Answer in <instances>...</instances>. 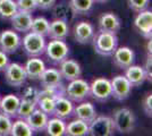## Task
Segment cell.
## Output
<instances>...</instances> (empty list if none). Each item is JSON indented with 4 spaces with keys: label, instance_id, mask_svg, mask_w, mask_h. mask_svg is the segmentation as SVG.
Instances as JSON below:
<instances>
[{
    "label": "cell",
    "instance_id": "cell-11",
    "mask_svg": "<svg viewBox=\"0 0 152 136\" xmlns=\"http://www.w3.org/2000/svg\"><path fill=\"white\" fill-rule=\"evenodd\" d=\"M94 33L95 31L93 24L90 23V22H86V20H82V22L76 23L75 26H74V30H73L74 39H75L76 42H78L81 44L90 43L93 39Z\"/></svg>",
    "mask_w": 152,
    "mask_h": 136
},
{
    "label": "cell",
    "instance_id": "cell-30",
    "mask_svg": "<svg viewBox=\"0 0 152 136\" xmlns=\"http://www.w3.org/2000/svg\"><path fill=\"white\" fill-rule=\"evenodd\" d=\"M49 25H50V22L45 17H35L32 20L31 32L40 34L42 36H47L49 32Z\"/></svg>",
    "mask_w": 152,
    "mask_h": 136
},
{
    "label": "cell",
    "instance_id": "cell-19",
    "mask_svg": "<svg viewBox=\"0 0 152 136\" xmlns=\"http://www.w3.org/2000/svg\"><path fill=\"white\" fill-rule=\"evenodd\" d=\"M24 69H25L26 76L28 79L37 81L45 69V61L39 57H30V59L24 65Z\"/></svg>",
    "mask_w": 152,
    "mask_h": 136
},
{
    "label": "cell",
    "instance_id": "cell-36",
    "mask_svg": "<svg viewBox=\"0 0 152 136\" xmlns=\"http://www.w3.org/2000/svg\"><path fill=\"white\" fill-rule=\"evenodd\" d=\"M38 97H39V90L34 89V87H27L24 91L22 99H25V100H28L31 102L37 103L38 102Z\"/></svg>",
    "mask_w": 152,
    "mask_h": 136
},
{
    "label": "cell",
    "instance_id": "cell-39",
    "mask_svg": "<svg viewBox=\"0 0 152 136\" xmlns=\"http://www.w3.org/2000/svg\"><path fill=\"white\" fill-rule=\"evenodd\" d=\"M9 64V58L6 52L0 50V71H4L6 69V67Z\"/></svg>",
    "mask_w": 152,
    "mask_h": 136
},
{
    "label": "cell",
    "instance_id": "cell-9",
    "mask_svg": "<svg viewBox=\"0 0 152 136\" xmlns=\"http://www.w3.org/2000/svg\"><path fill=\"white\" fill-rule=\"evenodd\" d=\"M111 97L116 99L117 101H124L129 97L132 85L128 82V79L125 77V75H117L111 81Z\"/></svg>",
    "mask_w": 152,
    "mask_h": 136
},
{
    "label": "cell",
    "instance_id": "cell-23",
    "mask_svg": "<svg viewBox=\"0 0 152 136\" xmlns=\"http://www.w3.org/2000/svg\"><path fill=\"white\" fill-rule=\"evenodd\" d=\"M19 101H20V99L14 94H8V95L1 97L0 112L9 116L10 118H15L16 113H17V109H18Z\"/></svg>",
    "mask_w": 152,
    "mask_h": 136
},
{
    "label": "cell",
    "instance_id": "cell-21",
    "mask_svg": "<svg viewBox=\"0 0 152 136\" xmlns=\"http://www.w3.org/2000/svg\"><path fill=\"white\" fill-rule=\"evenodd\" d=\"M39 81L42 87H52L63 84V76L57 68H45L39 77Z\"/></svg>",
    "mask_w": 152,
    "mask_h": 136
},
{
    "label": "cell",
    "instance_id": "cell-13",
    "mask_svg": "<svg viewBox=\"0 0 152 136\" xmlns=\"http://www.w3.org/2000/svg\"><path fill=\"white\" fill-rule=\"evenodd\" d=\"M111 56H113V61H114L115 65L121 69H124V71L127 67L133 65L134 61H135V53L128 47L117 48Z\"/></svg>",
    "mask_w": 152,
    "mask_h": 136
},
{
    "label": "cell",
    "instance_id": "cell-12",
    "mask_svg": "<svg viewBox=\"0 0 152 136\" xmlns=\"http://www.w3.org/2000/svg\"><path fill=\"white\" fill-rule=\"evenodd\" d=\"M134 26L140 34H142L148 40L151 39L152 32V12L151 10H142L137 14L134 20Z\"/></svg>",
    "mask_w": 152,
    "mask_h": 136
},
{
    "label": "cell",
    "instance_id": "cell-27",
    "mask_svg": "<svg viewBox=\"0 0 152 136\" xmlns=\"http://www.w3.org/2000/svg\"><path fill=\"white\" fill-rule=\"evenodd\" d=\"M94 6V0H69V8L76 15H88Z\"/></svg>",
    "mask_w": 152,
    "mask_h": 136
},
{
    "label": "cell",
    "instance_id": "cell-29",
    "mask_svg": "<svg viewBox=\"0 0 152 136\" xmlns=\"http://www.w3.org/2000/svg\"><path fill=\"white\" fill-rule=\"evenodd\" d=\"M18 12L15 0H0V17L2 20H10Z\"/></svg>",
    "mask_w": 152,
    "mask_h": 136
},
{
    "label": "cell",
    "instance_id": "cell-14",
    "mask_svg": "<svg viewBox=\"0 0 152 136\" xmlns=\"http://www.w3.org/2000/svg\"><path fill=\"white\" fill-rule=\"evenodd\" d=\"M59 71L61 74L64 79L73 81L82 76V68L81 65L74 59H65L61 63H59Z\"/></svg>",
    "mask_w": 152,
    "mask_h": 136
},
{
    "label": "cell",
    "instance_id": "cell-1",
    "mask_svg": "<svg viewBox=\"0 0 152 136\" xmlns=\"http://www.w3.org/2000/svg\"><path fill=\"white\" fill-rule=\"evenodd\" d=\"M93 48L96 53L103 57H109L115 52V50L118 48V38L117 34L109 32H99L94 33L93 35Z\"/></svg>",
    "mask_w": 152,
    "mask_h": 136
},
{
    "label": "cell",
    "instance_id": "cell-7",
    "mask_svg": "<svg viewBox=\"0 0 152 136\" xmlns=\"http://www.w3.org/2000/svg\"><path fill=\"white\" fill-rule=\"evenodd\" d=\"M90 97L99 102H106L111 97L110 81L104 77L95 78L90 84Z\"/></svg>",
    "mask_w": 152,
    "mask_h": 136
},
{
    "label": "cell",
    "instance_id": "cell-25",
    "mask_svg": "<svg viewBox=\"0 0 152 136\" xmlns=\"http://www.w3.org/2000/svg\"><path fill=\"white\" fill-rule=\"evenodd\" d=\"M68 136H86L89 135V124L76 118L70 123L66 124V133Z\"/></svg>",
    "mask_w": 152,
    "mask_h": 136
},
{
    "label": "cell",
    "instance_id": "cell-24",
    "mask_svg": "<svg viewBox=\"0 0 152 136\" xmlns=\"http://www.w3.org/2000/svg\"><path fill=\"white\" fill-rule=\"evenodd\" d=\"M125 77L132 86H141L146 81V74L143 67L133 64L125 69Z\"/></svg>",
    "mask_w": 152,
    "mask_h": 136
},
{
    "label": "cell",
    "instance_id": "cell-10",
    "mask_svg": "<svg viewBox=\"0 0 152 136\" xmlns=\"http://www.w3.org/2000/svg\"><path fill=\"white\" fill-rule=\"evenodd\" d=\"M22 45V39L14 30H6L0 33V50L12 55L18 50Z\"/></svg>",
    "mask_w": 152,
    "mask_h": 136
},
{
    "label": "cell",
    "instance_id": "cell-40",
    "mask_svg": "<svg viewBox=\"0 0 152 136\" xmlns=\"http://www.w3.org/2000/svg\"><path fill=\"white\" fill-rule=\"evenodd\" d=\"M144 68V71L146 74V79H149L151 82V76H152V73H151V53H148V58H146V63H145V67Z\"/></svg>",
    "mask_w": 152,
    "mask_h": 136
},
{
    "label": "cell",
    "instance_id": "cell-18",
    "mask_svg": "<svg viewBox=\"0 0 152 136\" xmlns=\"http://www.w3.org/2000/svg\"><path fill=\"white\" fill-rule=\"evenodd\" d=\"M74 110V104L73 101H70L66 95H61L56 99L55 102V110H53V116L58 117L60 119H67L73 115Z\"/></svg>",
    "mask_w": 152,
    "mask_h": 136
},
{
    "label": "cell",
    "instance_id": "cell-33",
    "mask_svg": "<svg viewBox=\"0 0 152 136\" xmlns=\"http://www.w3.org/2000/svg\"><path fill=\"white\" fill-rule=\"evenodd\" d=\"M12 125H13L12 118L5 113H2V112H0V135H9L10 129H12Z\"/></svg>",
    "mask_w": 152,
    "mask_h": 136
},
{
    "label": "cell",
    "instance_id": "cell-26",
    "mask_svg": "<svg viewBox=\"0 0 152 136\" xmlns=\"http://www.w3.org/2000/svg\"><path fill=\"white\" fill-rule=\"evenodd\" d=\"M45 132L50 136H64L66 133V123L58 117L50 118L47 123Z\"/></svg>",
    "mask_w": 152,
    "mask_h": 136
},
{
    "label": "cell",
    "instance_id": "cell-8",
    "mask_svg": "<svg viewBox=\"0 0 152 136\" xmlns=\"http://www.w3.org/2000/svg\"><path fill=\"white\" fill-rule=\"evenodd\" d=\"M4 71H5V79L7 84L13 87H20L27 79L24 66L17 63L8 64Z\"/></svg>",
    "mask_w": 152,
    "mask_h": 136
},
{
    "label": "cell",
    "instance_id": "cell-6",
    "mask_svg": "<svg viewBox=\"0 0 152 136\" xmlns=\"http://www.w3.org/2000/svg\"><path fill=\"white\" fill-rule=\"evenodd\" d=\"M115 132L111 117L96 116L89 124V135L91 136H111Z\"/></svg>",
    "mask_w": 152,
    "mask_h": 136
},
{
    "label": "cell",
    "instance_id": "cell-37",
    "mask_svg": "<svg viewBox=\"0 0 152 136\" xmlns=\"http://www.w3.org/2000/svg\"><path fill=\"white\" fill-rule=\"evenodd\" d=\"M142 108H143V111L148 117H151L152 113V94H148L143 101H142Z\"/></svg>",
    "mask_w": 152,
    "mask_h": 136
},
{
    "label": "cell",
    "instance_id": "cell-22",
    "mask_svg": "<svg viewBox=\"0 0 152 136\" xmlns=\"http://www.w3.org/2000/svg\"><path fill=\"white\" fill-rule=\"evenodd\" d=\"M73 115L75 116V118H78L86 124H90L98 116L94 105L91 102H82L77 104V107H74Z\"/></svg>",
    "mask_w": 152,
    "mask_h": 136
},
{
    "label": "cell",
    "instance_id": "cell-17",
    "mask_svg": "<svg viewBox=\"0 0 152 136\" xmlns=\"http://www.w3.org/2000/svg\"><path fill=\"white\" fill-rule=\"evenodd\" d=\"M69 35V26L66 20H52L49 25V32L48 35L52 40H66L67 36Z\"/></svg>",
    "mask_w": 152,
    "mask_h": 136
},
{
    "label": "cell",
    "instance_id": "cell-2",
    "mask_svg": "<svg viewBox=\"0 0 152 136\" xmlns=\"http://www.w3.org/2000/svg\"><path fill=\"white\" fill-rule=\"evenodd\" d=\"M111 119L114 123L115 130L121 134H129L135 128L136 119L133 111L129 110L128 108H119L115 110Z\"/></svg>",
    "mask_w": 152,
    "mask_h": 136
},
{
    "label": "cell",
    "instance_id": "cell-35",
    "mask_svg": "<svg viewBox=\"0 0 152 136\" xmlns=\"http://www.w3.org/2000/svg\"><path fill=\"white\" fill-rule=\"evenodd\" d=\"M149 2H150V0H128L129 8L134 12H136V13H140L142 10L148 9Z\"/></svg>",
    "mask_w": 152,
    "mask_h": 136
},
{
    "label": "cell",
    "instance_id": "cell-4",
    "mask_svg": "<svg viewBox=\"0 0 152 136\" xmlns=\"http://www.w3.org/2000/svg\"><path fill=\"white\" fill-rule=\"evenodd\" d=\"M65 95L73 102H82L90 97V84L81 77L69 81L65 87Z\"/></svg>",
    "mask_w": 152,
    "mask_h": 136
},
{
    "label": "cell",
    "instance_id": "cell-15",
    "mask_svg": "<svg viewBox=\"0 0 152 136\" xmlns=\"http://www.w3.org/2000/svg\"><path fill=\"white\" fill-rule=\"evenodd\" d=\"M121 26V18L114 13H103L99 17V31L117 34Z\"/></svg>",
    "mask_w": 152,
    "mask_h": 136
},
{
    "label": "cell",
    "instance_id": "cell-34",
    "mask_svg": "<svg viewBox=\"0 0 152 136\" xmlns=\"http://www.w3.org/2000/svg\"><path fill=\"white\" fill-rule=\"evenodd\" d=\"M16 4H17L18 10H23L27 13H33L38 8L35 0H16Z\"/></svg>",
    "mask_w": 152,
    "mask_h": 136
},
{
    "label": "cell",
    "instance_id": "cell-31",
    "mask_svg": "<svg viewBox=\"0 0 152 136\" xmlns=\"http://www.w3.org/2000/svg\"><path fill=\"white\" fill-rule=\"evenodd\" d=\"M35 108H37V103L31 102V101L25 100V99H20L16 117L20 118V119H26L33 111L35 110Z\"/></svg>",
    "mask_w": 152,
    "mask_h": 136
},
{
    "label": "cell",
    "instance_id": "cell-32",
    "mask_svg": "<svg viewBox=\"0 0 152 136\" xmlns=\"http://www.w3.org/2000/svg\"><path fill=\"white\" fill-rule=\"evenodd\" d=\"M55 102H56V99H52L49 97H41L38 99L37 107L39 109H41L45 113H47L48 116H53Z\"/></svg>",
    "mask_w": 152,
    "mask_h": 136
},
{
    "label": "cell",
    "instance_id": "cell-41",
    "mask_svg": "<svg viewBox=\"0 0 152 136\" xmlns=\"http://www.w3.org/2000/svg\"><path fill=\"white\" fill-rule=\"evenodd\" d=\"M94 1H98V2H106L108 0H94Z\"/></svg>",
    "mask_w": 152,
    "mask_h": 136
},
{
    "label": "cell",
    "instance_id": "cell-3",
    "mask_svg": "<svg viewBox=\"0 0 152 136\" xmlns=\"http://www.w3.org/2000/svg\"><path fill=\"white\" fill-rule=\"evenodd\" d=\"M45 36L30 31L25 33L20 47H23V50L28 57H40L45 53Z\"/></svg>",
    "mask_w": 152,
    "mask_h": 136
},
{
    "label": "cell",
    "instance_id": "cell-16",
    "mask_svg": "<svg viewBox=\"0 0 152 136\" xmlns=\"http://www.w3.org/2000/svg\"><path fill=\"white\" fill-rule=\"evenodd\" d=\"M9 20H10V23H12V26H13L14 31H16V32L27 33L31 31L32 20H33L32 13L18 10Z\"/></svg>",
    "mask_w": 152,
    "mask_h": 136
},
{
    "label": "cell",
    "instance_id": "cell-42",
    "mask_svg": "<svg viewBox=\"0 0 152 136\" xmlns=\"http://www.w3.org/2000/svg\"><path fill=\"white\" fill-rule=\"evenodd\" d=\"M0 101H1V97H0Z\"/></svg>",
    "mask_w": 152,
    "mask_h": 136
},
{
    "label": "cell",
    "instance_id": "cell-20",
    "mask_svg": "<svg viewBox=\"0 0 152 136\" xmlns=\"http://www.w3.org/2000/svg\"><path fill=\"white\" fill-rule=\"evenodd\" d=\"M25 120L31 126L33 132H45V127H47V123L49 120V116L37 107L35 110L33 111Z\"/></svg>",
    "mask_w": 152,
    "mask_h": 136
},
{
    "label": "cell",
    "instance_id": "cell-38",
    "mask_svg": "<svg viewBox=\"0 0 152 136\" xmlns=\"http://www.w3.org/2000/svg\"><path fill=\"white\" fill-rule=\"evenodd\" d=\"M37 7L42 9V10H48L55 6L56 0H35Z\"/></svg>",
    "mask_w": 152,
    "mask_h": 136
},
{
    "label": "cell",
    "instance_id": "cell-28",
    "mask_svg": "<svg viewBox=\"0 0 152 136\" xmlns=\"http://www.w3.org/2000/svg\"><path fill=\"white\" fill-rule=\"evenodd\" d=\"M34 134L31 126L27 124L25 119H20L18 118L16 121H14L12 125V129L10 134L12 136H32Z\"/></svg>",
    "mask_w": 152,
    "mask_h": 136
},
{
    "label": "cell",
    "instance_id": "cell-5",
    "mask_svg": "<svg viewBox=\"0 0 152 136\" xmlns=\"http://www.w3.org/2000/svg\"><path fill=\"white\" fill-rule=\"evenodd\" d=\"M45 56L52 63L59 64L68 57L69 47L65 42V40H52L47 43L45 50Z\"/></svg>",
    "mask_w": 152,
    "mask_h": 136
}]
</instances>
